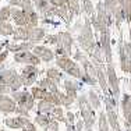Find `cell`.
Returning <instances> with one entry per match:
<instances>
[{"label": "cell", "mask_w": 131, "mask_h": 131, "mask_svg": "<svg viewBox=\"0 0 131 131\" xmlns=\"http://www.w3.org/2000/svg\"><path fill=\"white\" fill-rule=\"evenodd\" d=\"M11 98L15 101V103H17L18 106H23V107L28 109V110H32L34 107H35V99H34V96L31 95L29 91H14L11 92Z\"/></svg>", "instance_id": "obj_9"}, {"label": "cell", "mask_w": 131, "mask_h": 131, "mask_svg": "<svg viewBox=\"0 0 131 131\" xmlns=\"http://www.w3.org/2000/svg\"><path fill=\"white\" fill-rule=\"evenodd\" d=\"M32 53L35 56H38L40 61H43V63H50L56 59L54 50H52L50 48H48L45 45H35L32 49Z\"/></svg>", "instance_id": "obj_12"}, {"label": "cell", "mask_w": 131, "mask_h": 131, "mask_svg": "<svg viewBox=\"0 0 131 131\" xmlns=\"http://www.w3.org/2000/svg\"><path fill=\"white\" fill-rule=\"evenodd\" d=\"M29 123H31V120L28 117H24V116H14V117L4 118V124L11 130H23Z\"/></svg>", "instance_id": "obj_14"}, {"label": "cell", "mask_w": 131, "mask_h": 131, "mask_svg": "<svg viewBox=\"0 0 131 131\" xmlns=\"http://www.w3.org/2000/svg\"><path fill=\"white\" fill-rule=\"evenodd\" d=\"M52 120H53V118L50 116H48V114H40V113H38L35 117H34V123H35L36 126L42 127V128L48 127L49 124H50Z\"/></svg>", "instance_id": "obj_26"}, {"label": "cell", "mask_w": 131, "mask_h": 131, "mask_svg": "<svg viewBox=\"0 0 131 131\" xmlns=\"http://www.w3.org/2000/svg\"><path fill=\"white\" fill-rule=\"evenodd\" d=\"M50 117L53 118V120L59 121V123H64L66 121V113H64L63 106H56V107L52 110Z\"/></svg>", "instance_id": "obj_27"}, {"label": "cell", "mask_w": 131, "mask_h": 131, "mask_svg": "<svg viewBox=\"0 0 131 131\" xmlns=\"http://www.w3.org/2000/svg\"><path fill=\"white\" fill-rule=\"evenodd\" d=\"M75 131H80V130H75Z\"/></svg>", "instance_id": "obj_45"}, {"label": "cell", "mask_w": 131, "mask_h": 131, "mask_svg": "<svg viewBox=\"0 0 131 131\" xmlns=\"http://www.w3.org/2000/svg\"><path fill=\"white\" fill-rule=\"evenodd\" d=\"M23 131H38V128H36V126L32 123V121H31V123L28 124L25 128H23Z\"/></svg>", "instance_id": "obj_42"}, {"label": "cell", "mask_w": 131, "mask_h": 131, "mask_svg": "<svg viewBox=\"0 0 131 131\" xmlns=\"http://www.w3.org/2000/svg\"><path fill=\"white\" fill-rule=\"evenodd\" d=\"M34 43L31 42H8L6 45V50L8 52H13V53H17V52H25V50H32L34 49Z\"/></svg>", "instance_id": "obj_18"}, {"label": "cell", "mask_w": 131, "mask_h": 131, "mask_svg": "<svg viewBox=\"0 0 131 131\" xmlns=\"http://www.w3.org/2000/svg\"><path fill=\"white\" fill-rule=\"evenodd\" d=\"M118 57L121 71L131 74V42H126L123 38L118 40Z\"/></svg>", "instance_id": "obj_7"}, {"label": "cell", "mask_w": 131, "mask_h": 131, "mask_svg": "<svg viewBox=\"0 0 131 131\" xmlns=\"http://www.w3.org/2000/svg\"><path fill=\"white\" fill-rule=\"evenodd\" d=\"M106 78H107V85L112 92V96L116 101H118V98H120V81H118V77L113 64L106 66Z\"/></svg>", "instance_id": "obj_8"}, {"label": "cell", "mask_w": 131, "mask_h": 131, "mask_svg": "<svg viewBox=\"0 0 131 131\" xmlns=\"http://www.w3.org/2000/svg\"><path fill=\"white\" fill-rule=\"evenodd\" d=\"M15 109H17V103L11 96L0 95V113L11 114V113H15Z\"/></svg>", "instance_id": "obj_15"}, {"label": "cell", "mask_w": 131, "mask_h": 131, "mask_svg": "<svg viewBox=\"0 0 131 131\" xmlns=\"http://www.w3.org/2000/svg\"><path fill=\"white\" fill-rule=\"evenodd\" d=\"M10 7H18L24 11L34 10V2L32 0H8Z\"/></svg>", "instance_id": "obj_20"}, {"label": "cell", "mask_w": 131, "mask_h": 131, "mask_svg": "<svg viewBox=\"0 0 131 131\" xmlns=\"http://www.w3.org/2000/svg\"><path fill=\"white\" fill-rule=\"evenodd\" d=\"M0 130H2V127H0Z\"/></svg>", "instance_id": "obj_46"}, {"label": "cell", "mask_w": 131, "mask_h": 131, "mask_svg": "<svg viewBox=\"0 0 131 131\" xmlns=\"http://www.w3.org/2000/svg\"><path fill=\"white\" fill-rule=\"evenodd\" d=\"M8 57V50H0V66H2L3 63L6 61V59Z\"/></svg>", "instance_id": "obj_41"}, {"label": "cell", "mask_w": 131, "mask_h": 131, "mask_svg": "<svg viewBox=\"0 0 131 131\" xmlns=\"http://www.w3.org/2000/svg\"><path fill=\"white\" fill-rule=\"evenodd\" d=\"M46 36V31L45 28H40V27H31L29 28V36H28V42L34 43V45H36V43L42 42L43 39H45Z\"/></svg>", "instance_id": "obj_17"}, {"label": "cell", "mask_w": 131, "mask_h": 131, "mask_svg": "<svg viewBox=\"0 0 131 131\" xmlns=\"http://www.w3.org/2000/svg\"><path fill=\"white\" fill-rule=\"evenodd\" d=\"M77 105L80 109V116L84 121V131H92L96 123V113L95 109L91 106L86 95H80L77 98Z\"/></svg>", "instance_id": "obj_2"}, {"label": "cell", "mask_w": 131, "mask_h": 131, "mask_svg": "<svg viewBox=\"0 0 131 131\" xmlns=\"http://www.w3.org/2000/svg\"><path fill=\"white\" fill-rule=\"evenodd\" d=\"M11 93V88L4 84H0V95H10Z\"/></svg>", "instance_id": "obj_40"}, {"label": "cell", "mask_w": 131, "mask_h": 131, "mask_svg": "<svg viewBox=\"0 0 131 131\" xmlns=\"http://www.w3.org/2000/svg\"><path fill=\"white\" fill-rule=\"evenodd\" d=\"M103 101H105V113H106V117H107L109 126H110L112 131H121V126H120L118 116L116 112L117 101L112 95H105Z\"/></svg>", "instance_id": "obj_5"}, {"label": "cell", "mask_w": 131, "mask_h": 131, "mask_svg": "<svg viewBox=\"0 0 131 131\" xmlns=\"http://www.w3.org/2000/svg\"><path fill=\"white\" fill-rule=\"evenodd\" d=\"M38 85L42 86V88H45L48 92H57V91H60L57 84H56L54 81H52L50 78H48V77H45V78L40 80L38 82Z\"/></svg>", "instance_id": "obj_23"}, {"label": "cell", "mask_w": 131, "mask_h": 131, "mask_svg": "<svg viewBox=\"0 0 131 131\" xmlns=\"http://www.w3.org/2000/svg\"><path fill=\"white\" fill-rule=\"evenodd\" d=\"M15 114H17V116H24V117L31 118L29 110H28V109H25V107H23V106H18V105H17V109H15Z\"/></svg>", "instance_id": "obj_36"}, {"label": "cell", "mask_w": 131, "mask_h": 131, "mask_svg": "<svg viewBox=\"0 0 131 131\" xmlns=\"http://www.w3.org/2000/svg\"><path fill=\"white\" fill-rule=\"evenodd\" d=\"M14 27L8 21H0V35L2 36H13Z\"/></svg>", "instance_id": "obj_28"}, {"label": "cell", "mask_w": 131, "mask_h": 131, "mask_svg": "<svg viewBox=\"0 0 131 131\" xmlns=\"http://www.w3.org/2000/svg\"><path fill=\"white\" fill-rule=\"evenodd\" d=\"M14 61L15 63H20L24 66H39L42 61L38 56H35L32 53V50H25V52H17L14 53Z\"/></svg>", "instance_id": "obj_11"}, {"label": "cell", "mask_w": 131, "mask_h": 131, "mask_svg": "<svg viewBox=\"0 0 131 131\" xmlns=\"http://www.w3.org/2000/svg\"><path fill=\"white\" fill-rule=\"evenodd\" d=\"M118 4L123 8L126 23H128L131 25V0H118Z\"/></svg>", "instance_id": "obj_25"}, {"label": "cell", "mask_w": 131, "mask_h": 131, "mask_svg": "<svg viewBox=\"0 0 131 131\" xmlns=\"http://www.w3.org/2000/svg\"><path fill=\"white\" fill-rule=\"evenodd\" d=\"M103 6H105V10L107 11V14L112 15V17H113L114 11L120 7L118 0H103Z\"/></svg>", "instance_id": "obj_30"}, {"label": "cell", "mask_w": 131, "mask_h": 131, "mask_svg": "<svg viewBox=\"0 0 131 131\" xmlns=\"http://www.w3.org/2000/svg\"><path fill=\"white\" fill-rule=\"evenodd\" d=\"M39 68L38 66H24L23 70H21L20 75H21V80H23V84L25 86H31L34 85L36 80H38V75H39Z\"/></svg>", "instance_id": "obj_10"}, {"label": "cell", "mask_w": 131, "mask_h": 131, "mask_svg": "<svg viewBox=\"0 0 131 131\" xmlns=\"http://www.w3.org/2000/svg\"><path fill=\"white\" fill-rule=\"evenodd\" d=\"M80 82L78 80H71V78H66L64 82H63V88H64V92H75L78 93V89H80Z\"/></svg>", "instance_id": "obj_24"}, {"label": "cell", "mask_w": 131, "mask_h": 131, "mask_svg": "<svg viewBox=\"0 0 131 131\" xmlns=\"http://www.w3.org/2000/svg\"><path fill=\"white\" fill-rule=\"evenodd\" d=\"M74 31L78 32L77 34V43L81 48V50L86 53L88 56H91L98 40L95 39V35H93V28L89 17H86L84 23H77L74 25Z\"/></svg>", "instance_id": "obj_1"}, {"label": "cell", "mask_w": 131, "mask_h": 131, "mask_svg": "<svg viewBox=\"0 0 131 131\" xmlns=\"http://www.w3.org/2000/svg\"><path fill=\"white\" fill-rule=\"evenodd\" d=\"M43 40H45V43H48V45H54L56 46V43H57V34H56V35H46Z\"/></svg>", "instance_id": "obj_37"}, {"label": "cell", "mask_w": 131, "mask_h": 131, "mask_svg": "<svg viewBox=\"0 0 131 131\" xmlns=\"http://www.w3.org/2000/svg\"><path fill=\"white\" fill-rule=\"evenodd\" d=\"M11 20H13V23L17 27H28L25 11L18 7H11Z\"/></svg>", "instance_id": "obj_16"}, {"label": "cell", "mask_w": 131, "mask_h": 131, "mask_svg": "<svg viewBox=\"0 0 131 131\" xmlns=\"http://www.w3.org/2000/svg\"><path fill=\"white\" fill-rule=\"evenodd\" d=\"M73 45H74V38L68 31H61L57 34V43H56L54 54L57 56H68L71 57L73 54Z\"/></svg>", "instance_id": "obj_4"}, {"label": "cell", "mask_w": 131, "mask_h": 131, "mask_svg": "<svg viewBox=\"0 0 131 131\" xmlns=\"http://www.w3.org/2000/svg\"><path fill=\"white\" fill-rule=\"evenodd\" d=\"M46 77L50 78L52 81H54L57 85H60L61 80H63V71H61L59 67H50V68L46 70Z\"/></svg>", "instance_id": "obj_21"}, {"label": "cell", "mask_w": 131, "mask_h": 131, "mask_svg": "<svg viewBox=\"0 0 131 131\" xmlns=\"http://www.w3.org/2000/svg\"><path fill=\"white\" fill-rule=\"evenodd\" d=\"M0 84H4V85L10 86L11 92L18 91L24 85L21 75L14 68H3V70H0Z\"/></svg>", "instance_id": "obj_6"}, {"label": "cell", "mask_w": 131, "mask_h": 131, "mask_svg": "<svg viewBox=\"0 0 131 131\" xmlns=\"http://www.w3.org/2000/svg\"><path fill=\"white\" fill-rule=\"evenodd\" d=\"M11 18V7L4 6L0 8V21H8Z\"/></svg>", "instance_id": "obj_35"}, {"label": "cell", "mask_w": 131, "mask_h": 131, "mask_svg": "<svg viewBox=\"0 0 131 131\" xmlns=\"http://www.w3.org/2000/svg\"><path fill=\"white\" fill-rule=\"evenodd\" d=\"M29 28L31 27H17V28H14L13 40L14 42H28Z\"/></svg>", "instance_id": "obj_19"}, {"label": "cell", "mask_w": 131, "mask_h": 131, "mask_svg": "<svg viewBox=\"0 0 131 131\" xmlns=\"http://www.w3.org/2000/svg\"><path fill=\"white\" fill-rule=\"evenodd\" d=\"M43 130H45V131H59V121L52 120L50 124H49L48 127H45Z\"/></svg>", "instance_id": "obj_38"}, {"label": "cell", "mask_w": 131, "mask_h": 131, "mask_svg": "<svg viewBox=\"0 0 131 131\" xmlns=\"http://www.w3.org/2000/svg\"><path fill=\"white\" fill-rule=\"evenodd\" d=\"M56 67H59L63 73L71 75L73 78L84 82V77H85L84 70L80 63H77L74 59L68 57V56H57L56 57Z\"/></svg>", "instance_id": "obj_3"}, {"label": "cell", "mask_w": 131, "mask_h": 131, "mask_svg": "<svg viewBox=\"0 0 131 131\" xmlns=\"http://www.w3.org/2000/svg\"><path fill=\"white\" fill-rule=\"evenodd\" d=\"M121 112H123V117H124V126L127 130H131V95L124 93L121 98Z\"/></svg>", "instance_id": "obj_13"}, {"label": "cell", "mask_w": 131, "mask_h": 131, "mask_svg": "<svg viewBox=\"0 0 131 131\" xmlns=\"http://www.w3.org/2000/svg\"><path fill=\"white\" fill-rule=\"evenodd\" d=\"M0 131H6V130H3V128H2V130H0Z\"/></svg>", "instance_id": "obj_44"}, {"label": "cell", "mask_w": 131, "mask_h": 131, "mask_svg": "<svg viewBox=\"0 0 131 131\" xmlns=\"http://www.w3.org/2000/svg\"><path fill=\"white\" fill-rule=\"evenodd\" d=\"M130 42H131V25H130Z\"/></svg>", "instance_id": "obj_43"}, {"label": "cell", "mask_w": 131, "mask_h": 131, "mask_svg": "<svg viewBox=\"0 0 131 131\" xmlns=\"http://www.w3.org/2000/svg\"><path fill=\"white\" fill-rule=\"evenodd\" d=\"M56 106L50 103V102H48L46 99H42V101L38 102V105H36V109H38V113L40 114H48V116H50L52 110L54 109Z\"/></svg>", "instance_id": "obj_22"}, {"label": "cell", "mask_w": 131, "mask_h": 131, "mask_svg": "<svg viewBox=\"0 0 131 131\" xmlns=\"http://www.w3.org/2000/svg\"><path fill=\"white\" fill-rule=\"evenodd\" d=\"M29 92H31V95L34 96V99H35V101H42V99H45L46 93H48V91H46L45 88H42V86H39V85L32 86Z\"/></svg>", "instance_id": "obj_29"}, {"label": "cell", "mask_w": 131, "mask_h": 131, "mask_svg": "<svg viewBox=\"0 0 131 131\" xmlns=\"http://www.w3.org/2000/svg\"><path fill=\"white\" fill-rule=\"evenodd\" d=\"M67 2V7L74 15H80L82 8H81V0H66Z\"/></svg>", "instance_id": "obj_33"}, {"label": "cell", "mask_w": 131, "mask_h": 131, "mask_svg": "<svg viewBox=\"0 0 131 131\" xmlns=\"http://www.w3.org/2000/svg\"><path fill=\"white\" fill-rule=\"evenodd\" d=\"M98 126H99L98 131H110V126H109V121H107V117H106L105 112H101V113H99V116H98Z\"/></svg>", "instance_id": "obj_32"}, {"label": "cell", "mask_w": 131, "mask_h": 131, "mask_svg": "<svg viewBox=\"0 0 131 131\" xmlns=\"http://www.w3.org/2000/svg\"><path fill=\"white\" fill-rule=\"evenodd\" d=\"M88 101H89V103H91V106L93 109H101V98L98 96V93H96L93 89H89V92H88Z\"/></svg>", "instance_id": "obj_34"}, {"label": "cell", "mask_w": 131, "mask_h": 131, "mask_svg": "<svg viewBox=\"0 0 131 131\" xmlns=\"http://www.w3.org/2000/svg\"><path fill=\"white\" fill-rule=\"evenodd\" d=\"M61 91H57V92H48L45 96V99L48 102H50V103H53L54 106H61Z\"/></svg>", "instance_id": "obj_31"}, {"label": "cell", "mask_w": 131, "mask_h": 131, "mask_svg": "<svg viewBox=\"0 0 131 131\" xmlns=\"http://www.w3.org/2000/svg\"><path fill=\"white\" fill-rule=\"evenodd\" d=\"M49 3H50L53 7H56V8L67 6V2H66V0H49Z\"/></svg>", "instance_id": "obj_39"}]
</instances>
